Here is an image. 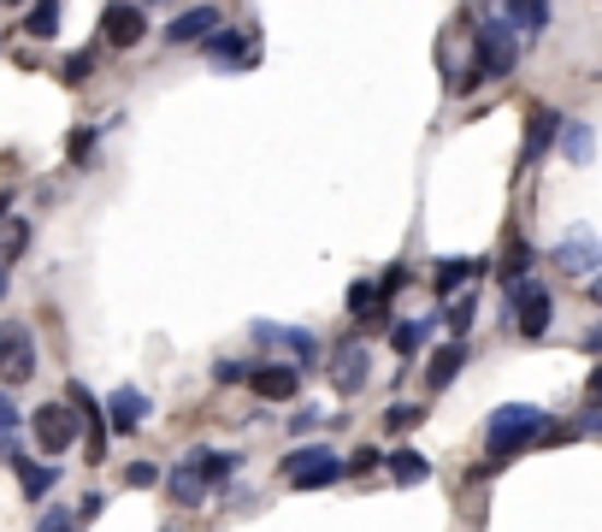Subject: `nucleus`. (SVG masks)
<instances>
[{"label": "nucleus", "mask_w": 602, "mask_h": 532, "mask_svg": "<svg viewBox=\"0 0 602 532\" xmlns=\"http://www.w3.org/2000/svg\"><path fill=\"white\" fill-rule=\"evenodd\" d=\"M125 480H130V485H137V492H142V485H154V480H160V473H154L149 462H130V468H125Z\"/></svg>", "instance_id": "nucleus-28"}, {"label": "nucleus", "mask_w": 602, "mask_h": 532, "mask_svg": "<svg viewBox=\"0 0 602 532\" xmlns=\"http://www.w3.org/2000/svg\"><path fill=\"white\" fill-rule=\"evenodd\" d=\"M555 142H562V154H567L573 166H585V161H591V125L562 119V131H555Z\"/></svg>", "instance_id": "nucleus-19"}, {"label": "nucleus", "mask_w": 602, "mask_h": 532, "mask_svg": "<svg viewBox=\"0 0 602 532\" xmlns=\"http://www.w3.org/2000/svg\"><path fill=\"white\" fill-rule=\"evenodd\" d=\"M284 480L296 492H326V485L343 480V456L326 450V444H302V450L284 456Z\"/></svg>", "instance_id": "nucleus-2"}, {"label": "nucleus", "mask_w": 602, "mask_h": 532, "mask_svg": "<svg viewBox=\"0 0 602 532\" xmlns=\"http://www.w3.org/2000/svg\"><path fill=\"white\" fill-rule=\"evenodd\" d=\"M71 402H78V414L90 421V450H83V456H90V462H101V456H107V426H101V402L83 391V385H71Z\"/></svg>", "instance_id": "nucleus-15"}, {"label": "nucleus", "mask_w": 602, "mask_h": 532, "mask_svg": "<svg viewBox=\"0 0 602 532\" xmlns=\"http://www.w3.org/2000/svg\"><path fill=\"white\" fill-rule=\"evenodd\" d=\"M201 48H208L213 66L237 71V66H248V54H255V36H243V31H213V36H201Z\"/></svg>", "instance_id": "nucleus-10"}, {"label": "nucleus", "mask_w": 602, "mask_h": 532, "mask_svg": "<svg viewBox=\"0 0 602 532\" xmlns=\"http://www.w3.org/2000/svg\"><path fill=\"white\" fill-rule=\"evenodd\" d=\"M473 308H479L473 296H461V302H449V308H444V320H449L455 338H467V326H473Z\"/></svg>", "instance_id": "nucleus-26"}, {"label": "nucleus", "mask_w": 602, "mask_h": 532, "mask_svg": "<svg viewBox=\"0 0 602 532\" xmlns=\"http://www.w3.org/2000/svg\"><path fill=\"white\" fill-rule=\"evenodd\" d=\"M24 31H31L36 42L60 36V0H36V7H31V19H24Z\"/></svg>", "instance_id": "nucleus-21"}, {"label": "nucleus", "mask_w": 602, "mask_h": 532, "mask_svg": "<svg viewBox=\"0 0 602 532\" xmlns=\"http://www.w3.org/2000/svg\"><path fill=\"white\" fill-rule=\"evenodd\" d=\"M189 462L201 468V480H225V473L237 468V456H219V450H196V456H189Z\"/></svg>", "instance_id": "nucleus-24"}, {"label": "nucleus", "mask_w": 602, "mask_h": 532, "mask_svg": "<svg viewBox=\"0 0 602 532\" xmlns=\"http://www.w3.org/2000/svg\"><path fill=\"white\" fill-rule=\"evenodd\" d=\"M555 131H562V113L538 107V113H532V137H526V154H520V161H538V154L555 142Z\"/></svg>", "instance_id": "nucleus-18"}, {"label": "nucleus", "mask_w": 602, "mask_h": 532, "mask_svg": "<svg viewBox=\"0 0 602 532\" xmlns=\"http://www.w3.org/2000/svg\"><path fill=\"white\" fill-rule=\"evenodd\" d=\"M503 12H508L514 31H526V36H538L550 24V0H503Z\"/></svg>", "instance_id": "nucleus-16"}, {"label": "nucleus", "mask_w": 602, "mask_h": 532, "mask_svg": "<svg viewBox=\"0 0 602 532\" xmlns=\"http://www.w3.org/2000/svg\"><path fill=\"white\" fill-rule=\"evenodd\" d=\"M425 338H432V320H402V326H390V343H396L402 355L425 350Z\"/></svg>", "instance_id": "nucleus-22"}, {"label": "nucleus", "mask_w": 602, "mask_h": 532, "mask_svg": "<svg viewBox=\"0 0 602 532\" xmlns=\"http://www.w3.org/2000/svg\"><path fill=\"white\" fill-rule=\"evenodd\" d=\"M71 521H78L71 509H42V527H48V532H60V527H71Z\"/></svg>", "instance_id": "nucleus-30"}, {"label": "nucleus", "mask_w": 602, "mask_h": 532, "mask_svg": "<svg viewBox=\"0 0 602 532\" xmlns=\"http://www.w3.org/2000/svg\"><path fill=\"white\" fill-rule=\"evenodd\" d=\"M385 421L396 426V433H402V426H414V421H420V409H390V414H385Z\"/></svg>", "instance_id": "nucleus-33"}, {"label": "nucleus", "mask_w": 602, "mask_h": 532, "mask_svg": "<svg viewBox=\"0 0 602 532\" xmlns=\"http://www.w3.org/2000/svg\"><path fill=\"white\" fill-rule=\"evenodd\" d=\"M90 149H95V131H78V137H71V161H90Z\"/></svg>", "instance_id": "nucleus-31"}, {"label": "nucleus", "mask_w": 602, "mask_h": 532, "mask_svg": "<svg viewBox=\"0 0 602 532\" xmlns=\"http://www.w3.org/2000/svg\"><path fill=\"white\" fill-rule=\"evenodd\" d=\"M24 243H31V225H12V237H7V261L24 249Z\"/></svg>", "instance_id": "nucleus-32"}, {"label": "nucleus", "mask_w": 602, "mask_h": 532, "mask_svg": "<svg viewBox=\"0 0 602 532\" xmlns=\"http://www.w3.org/2000/svg\"><path fill=\"white\" fill-rule=\"evenodd\" d=\"M166 485H172V503H184V509H196V503L208 497V480H201V468H196V462H184Z\"/></svg>", "instance_id": "nucleus-17"}, {"label": "nucleus", "mask_w": 602, "mask_h": 532, "mask_svg": "<svg viewBox=\"0 0 602 532\" xmlns=\"http://www.w3.org/2000/svg\"><path fill=\"white\" fill-rule=\"evenodd\" d=\"M7 433H19V409H12V402H0V438Z\"/></svg>", "instance_id": "nucleus-34"}, {"label": "nucleus", "mask_w": 602, "mask_h": 532, "mask_svg": "<svg viewBox=\"0 0 602 532\" xmlns=\"http://www.w3.org/2000/svg\"><path fill=\"white\" fill-rule=\"evenodd\" d=\"M248 379H255V391L267 402H290V397H296V385H302V373L296 367H260V373H248Z\"/></svg>", "instance_id": "nucleus-14"}, {"label": "nucleus", "mask_w": 602, "mask_h": 532, "mask_svg": "<svg viewBox=\"0 0 602 532\" xmlns=\"http://www.w3.org/2000/svg\"><path fill=\"white\" fill-rule=\"evenodd\" d=\"M508 302H514V326H520V338H543L550 332V291L532 279L508 284Z\"/></svg>", "instance_id": "nucleus-6"}, {"label": "nucleus", "mask_w": 602, "mask_h": 532, "mask_svg": "<svg viewBox=\"0 0 602 532\" xmlns=\"http://www.w3.org/2000/svg\"><path fill=\"white\" fill-rule=\"evenodd\" d=\"M7 208H12V196H0V220H7Z\"/></svg>", "instance_id": "nucleus-41"}, {"label": "nucleus", "mask_w": 602, "mask_h": 532, "mask_svg": "<svg viewBox=\"0 0 602 532\" xmlns=\"http://www.w3.org/2000/svg\"><path fill=\"white\" fill-rule=\"evenodd\" d=\"M248 338H255V343H272V350H296V362H302V367H314V362H319V338H314V332H296V326L255 320V326H248Z\"/></svg>", "instance_id": "nucleus-9"}, {"label": "nucleus", "mask_w": 602, "mask_h": 532, "mask_svg": "<svg viewBox=\"0 0 602 532\" xmlns=\"http://www.w3.org/2000/svg\"><path fill=\"white\" fill-rule=\"evenodd\" d=\"M90 71H95V54H71V60L60 66V78H66V83H83Z\"/></svg>", "instance_id": "nucleus-27"}, {"label": "nucleus", "mask_w": 602, "mask_h": 532, "mask_svg": "<svg viewBox=\"0 0 602 532\" xmlns=\"http://www.w3.org/2000/svg\"><path fill=\"white\" fill-rule=\"evenodd\" d=\"M31 426H36V444H42L48 456L71 450V438H78V402H42Z\"/></svg>", "instance_id": "nucleus-5"}, {"label": "nucleus", "mask_w": 602, "mask_h": 532, "mask_svg": "<svg viewBox=\"0 0 602 532\" xmlns=\"http://www.w3.org/2000/svg\"><path fill=\"white\" fill-rule=\"evenodd\" d=\"M591 397H597V402H602V367H597V373H591Z\"/></svg>", "instance_id": "nucleus-39"}, {"label": "nucleus", "mask_w": 602, "mask_h": 532, "mask_svg": "<svg viewBox=\"0 0 602 532\" xmlns=\"http://www.w3.org/2000/svg\"><path fill=\"white\" fill-rule=\"evenodd\" d=\"M585 350H591V355H602V326H591V332H585Z\"/></svg>", "instance_id": "nucleus-37"}, {"label": "nucleus", "mask_w": 602, "mask_h": 532, "mask_svg": "<svg viewBox=\"0 0 602 532\" xmlns=\"http://www.w3.org/2000/svg\"><path fill=\"white\" fill-rule=\"evenodd\" d=\"M555 267L573 272V279H585V272L602 267V237L591 232V225H573V232L555 243Z\"/></svg>", "instance_id": "nucleus-7"}, {"label": "nucleus", "mask_w": 602, "mask_h": 532, "mask_svg": "<svg viewBox=\"0 0 602 532\" xmlns=\"http://www.w3.org/2000/svg\"><path fill=\"white\" fill-rule=\"evenodd\" d=\"M213 379H219V385H237V379H248V367H243V362H219Z\"/></svg>", "instance_id": "nucleus-29"}, {"label": "nucleus", "mask_w": 602, "mask_h": 532, "mask_svg": "<svg viewBox=\"0 0 602 532\" xmlns=\"http://www.w3.org/2000/svg\"><path fill=\"white\" fill-rule=\"evenodd\" d=\"M213 31H219V7H189V12H178V19L166 24V42H172V48H184V42H201Z\"/></svg>", "instance_id": "nucleus-12"}, {"label": "nucleus", "mask_w": 602, "mask_h": 532, "mask_svg": "<svg viewBox=\"0 0 602 532\" xmlns=\"http://www.w3.org/2000/svg\"><path fill=\"white\" fill-rule=\"evenodd\" d=\"M390 473H396V485H420L425 473H432V462H425V456H414V450H396V456H390Z\"/></svg>", "instance_id": "nucleus-23"}, {"label": "nucleus", "mask_w": 602, "mask_h": 532, "mask_svg": "<svg viewBox=\"0 0 602 532\" xmlns=\"http://www.w3.org/2000/svg\"><path fill=\"white\" fill-rule=\"evenodd\" d=\"M591 302H597V308H602V272H597V279H591Z\"/></svg>", "instance_id": "nucleus-38"}, {"label": "nucleus", "mask_w": 602, "mask_h": 532, "mask_svg": "<svg viewBox=\"0 0 602 532\" xmlns=\"http://www.w3.org/2000/svg\"><path fill=\"white\" fill-rule=\"evenodd\" d=\"M543 438V414L526 409V402H508V409L491 414V450L496 456H520Z\"/></svg>", "instance_id": "nucleus-3"}, {"label": "nucleus", "mask_w": 602, "mask_h": 532, "mask_svg": "<svg viewBox=\"0 0 602 532\" xmlns=\"http://www.w3.org/2000/svg\"><path fill=\"white\" fill-rule=\"evenodd\" d=\"M366 373H373V367H366V350H343V362L331 367V379H337V391H361Z\"/></svg>", "instance_id": "nucleus-20"}, {"label": "nucleus", "mask_w": 602, "mask_h": 532, "mask_svg": "<svg viewBox=\"0 0 602 532\" xmlns=\"http://www.w3.org/2000/svg\"><path fill=\"white\" fill-rule=\"evenodd\" d=\"M0 379L7 385L36 379V338H31V326H19V320H0Z\"/></svg>", "instance_id": "nucleus-4"}, {"label": "nucleus", "mask_w": 602, "mask_h": 532, "mask_svg": "<svg viewBox=\"0 0 602 532\" xmlns=\"http://www.w3.org/2000/svg\"><path fill=\"white\" fill-rule=\"evenodd\" d=\"M473 272H479V261H444V267H437V291H455V284H467V279H473Z\"/></svg>", "instance_id": "nucleus-25"}, {"label": "nucleus", "mask_w": 602, "mask_h": 532, "mask_svg": "<svg viewBox=\"0 0 602 532\" xmlns=\"http://www.w3.org/2000/svg\"><path fill=\"white\" fill-rule=\"evenodd\" d=\"M349 468H355V473H361V480H366V473H373V468H378V450H361V456H355V462H349Z\"/></svg>", "instance_id": "nucleus-35"}, {"label": "nucleus", "mask_w": 602, "mask_h": 532, "mask_svg": "<svg viewBox=\"0 0 602 532\" xmlns=\"http://www.w3.org/2000/svg\"><path fill=\"white\" fill-rule=\"evenodd\" d=\"M0 302H7V261H0Z\"/></svg>", "instance_id": "nucleus-40"}, {"label": "nucleus", "mask_w": 602, "mask_h": 532, "mask_svg": "<svg viewBox=\"0 0 602 532\" xmlns=\"http://www.w3.org/2000/svg\"><path fill=\"white\" fill-rule=\"evenodd\" d=\"M107 421H113V433H137V426L149 421V397H142L137 385L113 391V397H107Z\"/></svg>", "instance_id": "nucleus-11"}, {"label": "nucleus", "mask_w": 602, "mask_h": 532, "mask_svg": "<svg viewBox=\"0 0 602 532\" xmlns=\"http://www.w3.org/2000/svg\"><path fill=\"white\" fill-rule=\"evenodd\" d=\"M514 66H520V36H514L508 12H503V19H484L473 31V66H467L461 90H479L484 78H508Z\"/></svg>", "instance_id": "nucleus-1"}, {"label": "nucleus", "mask_w": 602, "mask_h": 532, "mask_svg": "<svg viewBox=\"0 0 602 532\" xmlns=\"http://www.w3.org/2000/svg\"><path fill=\"white\" fill-rule=\"evenodd\" d=\"M95 515H101V492H90V497H83V509H78V521H95Z\"/></svg>", "instance_id": "nucleus-36"}, {"label": "nucleus", "mask_w": 602, "mask_h": 532, "mask_svg": "<svg viewBox=\"0 0 602 532\" xmlns=\"http://www.w3.org/2000/svg\"><path fill=\"white\" fill-rule=\"evenodd\" d=\"M461 367H467V338H455V343H444V350L432 355V367H425V385H432V391H449Z\"/></svg>", "instance_id": "nucleus-13"}, {"label": "nucleus", "mask_w": 602, "mask_h": 532, "mask_svg": "<svg viewBox=\"0 0 602 532\" xmlns=\"http://www.w3.org/2000/svg\"><path fill=\"white\" fill-rule=\"evenodd\" d=\"M142 7H160V0H142Z\"/></svg>", "instance_id": "nucleus-42"}, {"label": "nucleus", "mask_w": 602, "mask_h": 532, "mask_svg": "<svg viewBox=\"0 0 602 532\" xmlns=\"http://www.w3.org/2000/svg\"><path fill=\"white\" fill-rule=\"evenodd\" d=\"M101 36H107L113 48H137V42L149 36V19H142V0H113V7L101 12Z\"/></svg>", "instance_id": "nucleus-8"}]
</instances>
